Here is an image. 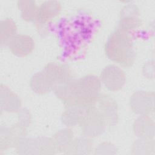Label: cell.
I'll list each match as a JSON object with an SVG mask.
<instances>
[{
	"instance_id": "1",
	"label": "cell",
	"mask_w": 155,
	"mask_h": 155,
	"mask_svg": "<svg viewBox=\"0 0 155 155\" xmlns=\"http://www.w3.org/2000/svg\"><path fill=\"white\" fill-rule=\"evenodd\" d=\"M101 82L94 75H86L78 79H70L54 89L56 97L66 107L79 105L93 107L100 96Z\"/></svg>"
},
{
	"instance_id": "5",
	"label": "cell",
	"mask_w": 155,
	"mask_h": 155,
	"mask_svg": "<svg viewBox=\"0 0 155 155\" xmlns=\"http://www.w3.org/2000/svg\"><path fill=\"white\" fill-rule=\"evenodd\" d=\"M79 127L84 136L93 138L102 134L107 125L104 117L94 105L90 109Z\"/></svg>"
},
{
	"instance_id": "15",
	"label": "cell",
	"mask_w": 155,
	"mask_h": 155,
	"mask_svg": "<svg viewBox=\"0 0 155 155\" xmlns=\"http://www.w3.org/2000/svg\"><path fill=\"white\" fill-rule=\"evenodd\" d=\"M133 131L140 139H153L154 136V123L148 116H139L133 124Z\"/></svg>"
},
{
	"instance_id": "21",
	"label": "cell",
	"mask_w": 155,
	"mask_h": 155,
	"mask_svg": "<svg viewBox=\"0 0 155 155\" xmlns=\"http://www.w3.org/2000/svg\"><path fill=\"white\" fill-rule=\"evenodd\" d=\"M116 148L115 146L110 142H104L98 145L95 149V154H116Z\"/></svg>"
},
{
	"instance_id": "7",
	"label": "cell",
	"mask_w": 155,
	"mask_h": 155,
	"mask_svg": "<svg viewBox=\"0 0 155 155\" xmlns=\"http://www.w3.org/2000/svg\"><path fill=\"white\" fill-rule=\"evenodd\" d=\"M154 94L153 91H137L130 99L131 110L139 116L149 115L154 111Z\"/></svg>"
},
{
	"instance_id": "17",
	"label": "cell",
	"mask_w": 155,
	"mask_h": 155,
	"mask_svg": "<svg viewBox=\"0 0 155 155\" xmlns=\"http://www.w3.org/2000/svg\"><path fill=\"white\" fill-rule=\"evenodd\" d=\"M0 31L1 46L8 45L12 39L17 35V27L15 22L9 18L2 20L0 23Z\"/></svg>"
},
{
	"instance_id": "8",
	"label": "cell",
	"mask_w": 155,
	"mask_h": 155,
	"mask_svg": "<svg viewBox=\"0 0 155 155\" xmlns=\"http://www.w3.org/2000/svg\"><path fill=\"white\" fill-rule=\"evenodd\" d=\"M101 82L110 91H118L122 88L126 81L124 71L118 66L109 65L101 72Z\"/></svg>"
},
{
	"instance_id": "12",
	"label": "cell",
	"mask_w": 155,
	"mask_h": 155,
	"mask_svg": "<svg viewBox=\"0 0 155 155\" xmlns=\"http://www.w3.org/2000/svg\"><path fill=\"white\" fill-rule=\"evenodd\" d=\"M22 102L19 96L8 87L1 84L0 88L1 111L8 113L18 112L21 107Z\"/></svg>"
},
{
	"instance_id": "13",
	"label": "cell",
	"mask_w": 155,
	"mask_h": 155,
	"mask_svg": "<svg viewBox=\"0 0 155 155\" xmlns=\"http://www.w3.org/2000/svg\"><path fill=\"white\" fill-rule=\"evenodd\" d=\"M91 107H93L79 105L66 107V110L61 116L62 124L68 127L80 125Z\"/></svg>"
},
{
	"instance_id": "23",
	"label": "cell",
	"mask_w": 155,
	"mask_h": 155,
	"mask_svg": "<svg viewBox=\"0 0 155 155\" xmlns=\"http://www.w3.org/2000/svg\"><path fill=\"white\" fill-rule=\"evenodd\" d=\"M143 73L147 78H153L154 74L153 62H148L143 67Z\"/></svg>"
},
{
	"instance_id": "14",
	"label": "cell",
	"mask_w": 155,
	"mask_h": 155,
	"mask_svg": "<svg viewBox=\"0 0 155 155\" xmlns=\"http://www.w3.org/2000/svg\"><path fill=\"white\" fill-rule=\"evenodd\" d=\"M61 10V5L58 1H45L38 7L36 20L39 24H46L58 16Z\"/></svg>"
},
{
	"instance_id": "18",
	"label": "cell",
	"mask_w": 155,
	"mask_h": 155,
	"mask_svg": "<svg viewBox=\"0 0 155 155\" xmlns=\"http://www.w3.org/2000/svg\"><path fill=\"white\" fill-rule=\"evenodd\" d=\"M73 135V131L69 128L61 129L53 135L52 138L56 144L58 152L64 153L67 147L74 139Z\"/></svg>"
},
{
	"instance_id": "22",
	"label": "cell",
	"mask_w": 155,
	"mask_h": 155,
	"mask_svg": "<svg viewBox=\"0 0 155 155\" xmlns=\"http://www.w3.org/2000/svg\"><path fill=\"white\" fill-rule=\"evenodd\" d=\"M18 121L25 125L28 127L31 121V117L29 111L27 109H20L18 111Z\"/></svg>"
},
{
	"instance_id": "6",
	"label": "cell",
	"mask_w": 155,
	"mask_h": 155,
	"mask_svg": "<svg viewBox=\"0 0 155 155\" xmlns=\"http://www.w3.org/2000/svg\"><path fill=\"white\" fill-rule=\"evenodd\" d=\"M25 125L18 122L10 127H1L0 128V149L7 150L16 147L27 134Z\"/></svg>"
},
{
	"instance_id": "19",
	"label": "cell",
	"mask_w": 155,
	"mask_h": 155,
	"mask_svg": "<svg viewBox=\"0 0 155 155\" xmlns=\"http://www.w3.org/2000/svg\"><path fill=\"white\" fill-rule=\"evenodd\" d=\"M18 6L22 19L27 22H31L36 19L38 10L36 2L31 0L18 1Z\"/></svg>"
},
{
	"instance_id": "4",
	"label": "cell",
	"mask_w": 155,
	"mask_h": 155,
	"mask_svg": "<svg viewBox=\"0 0 155 155\" xmlns=\"http://www.w3.org/2000/svg\"><path fill=\"white\" fill-rule=\"evenodd\" d=\"M16 148L21 154H53L58 152L53 139L47 137L24 138Z\"/></svg>"
},
{
	"instance_id": "2",
	"label": "cell",
	"mask_w": 155,
	"mask_h": 155,
	"mask_svg": "<svg viewBox=\"0 0 155 155\" xmlns=\"http://www.w3.org/2000/svg\"><path fill=\"white\" fill-rule=\"evenodd\" d=\"M71 79L68 68L60 64L49 63L44 68L33 75L30 86L35 93L39 94L48 93L59 85Z\"/></svg>"
},
{
	"instance_id": "10",
	"label": "cell",
	"mask_w": 155,
	"mask_h": 155,
	"mask_svg": "<svg viewBox=\"0 0 155 155\" xmlns=\"http://www.w3.org/2000/svg\"><path fill=\"white\" fill-rule=\"evenodd\" d=\"M7 46L12 54L22 58L28 56L33 52L35 42L30 36L19 34L12 39Z\"/></svg>"
},
{
	"instance_id": "20",
	"label": "cell",
	"mask_w": 155,
	"mask_h": 155,
	"mask_svg": "<svg viewBox=\"0 0 155 155\" xmlns=\"http://www.w3.org/2000/svg\"><path fill=\"white\" fill-rule=\"evenodd\" d=\"M131 150L132 153L134 154H151L154 150V140L139 138L133 143Z\"/></svg>"
},
{
	"instance_id": "3",
	"label": "cell",
	"mask_w": 155,
	"mask_h": 155,
	"mask_svg": "<svg viewBox=\"0 0 155 155\" xmlns=\"http://www.w3.org/2000/svg\"><path fill=\"white\" fill-rule=\"evenodd\" d=\"M104 48L106 56L113 62L124 67L133 64L135 52L127 32L119 28L115 30L108 37Z\"/></svg>"
},
{
	"instance_id": "9",
	"label": "cell",
	"mask_w": 155,
	"mask_h": 155,
	"mask_svg": "<svg viewBox=\"0 0 155 155\" xmlns=\"http://www.w3.org/2000/svg\"><path fill=\"white\" fill-rule=\"evenodd\" d=\"M95 107L104 117L107 127L114 126L117 122V104L110 96L100 94Z\"/></svg>"
},
{
	"instance_id": "16",
	"label": "cell",
	"mask_w": 155,
	"mask_h": 155,
	"mask_svg": "<svg viewBox=\"0 0 155 155\" xmlns=\"http://www.w3.org/2000/svg\"><path fill=\"white\" fill-rule=\"evenodd\" d=\"M93 150L90 138L84 136L74 139L64 152L68 154H88Z\"/></svg>"
},
{
	"instance_id": "11",
	"label": "cell",
	"mask_w": 155,
	"mask_h": 155,
	"mask_svg": "<svg viewBox=\"0 0 155 155\" xmlns=\"http://www.w3.org/2000/svg\"><path fill=\"white\" fill-rule=\"evenodd\" d=\"M139 8L134 4L125 5L121 10L119 22V28L127 32L135 29L141 25V20L139 18Z\"/></svg>"
}]
</instances>
